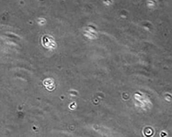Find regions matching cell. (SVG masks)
Returning <instances> with one entry per match:
<instances>
[{
	"label": "cell",
	"instance_id": "1",
	"mask_svg": "<svg viewBox=\"0 0 172 137\" xmlns=\"http://www.w3.org/2000/svg\"><path fill=\"white\" fill-rule=\"evenodd\" d=\"M43 42L45 46L48 48H53L55 46V43L52 38L49 37H44Z\"/></svg>",
	"mask_w": 172,
	"mask_h": 137
}]
</instances>
